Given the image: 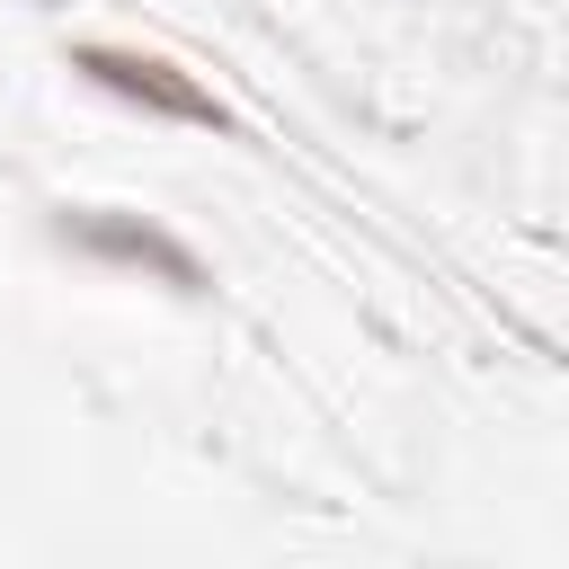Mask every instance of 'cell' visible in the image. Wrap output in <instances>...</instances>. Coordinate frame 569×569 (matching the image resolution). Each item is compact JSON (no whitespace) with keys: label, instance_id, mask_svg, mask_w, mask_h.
<instances>
[{"label":"cell","instance_id":"6da1fadb","mask_svg":"<svg viewBox=\"0 0 569 569\" xmlns=\"http://www.w3.org/2000/svg\"><path fill=\"white\" fill-rule=\"evenodd\" d=\"M80 71L98 80V89H116V98H133V107H160V116H196V124H213L222 107L196 89V80H178V62H160V53H124V44H80Z\"/></svg>","mask_w":569,"mask_h":569}]
</instances>
